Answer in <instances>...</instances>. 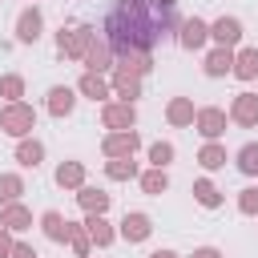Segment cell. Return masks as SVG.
<instances>
[{
  "label": "cell",
  "mask_w": 258,
  "mask_h": 258,
  "mask_svg": "<svg viewBox=\"0 0 258 258\" xmlns=\"http://www.w3.org/2000/svg\"><path fill=\"white\" fill-rule=\"evenodd\" d=\"M173 4L169 0H117L109 12V44L121 52H145L173 28Z\"/></svg>",
  "instance_id": "1"
},
{
  "label": "cell",
  "mask_w": 258,
  "mask_h": 258,
  "mask_svg": "<svg viewBox=\"0 0 258 258\" xmlns=\"http://www.w3.org/2000/svg\"><path fill=\"white\" fill-rule=\"evenodd\" d=\"M28 125H32V113H28L24 105H12V109L4 113V129H8V133H28Z\"/></svg>",
  "instance_id": "2"
},
{
  "label": "cell",
  "mask_w": 258,
  "mask_h": 258,
  "mask_svg": "<svg viewBox=\"0 0 258 258\" xmlns=\"http://www.w3.org/2000/svg\"><path fill=\"white\" fill-rule=\"evenodd\" d=\"M121 234H125L129 242H141V238L149 234V218H145V214H125V222H121Z\"/></svg>",
  "instance_id": "3"
},
{
  "label": "cell",
  "mask_w": 258,
  "mask_h": 258,
  "mask_svg": "<svg viewBox=\"0 0 258 258\" xmlns=\"http://www.w3.org/2000/svg\"><path fill=\"white\" fill-rule=\"evenodd\" d=\"M206 32H210V28H206L202 20H189V24H185V32H181V44H185V48H198V44L206 40Z\"/></svg>",
  "instance_id": "4"
},
{
  "label": "cell",
  "mask_w": 258,
  "mask_h": 258,
  "mask_svg": "<svg viewBox=\"0 0 258 258\" xmlns=\"http://www.w3.org/2000/svg\"><path fill=\"white\" fill-rule=\"evenodd\" d=\"M238 32H242V28H238V20H218V24H214V36H218L222 44H234V40H238Z\"/></svg>",
  "instance_id": "5"
},
{
  "label": "cell",
  "mask_w": 258,
  "mask_h": 258,
  "mask_svg": "<svg viewBox=\"0 0 258 258\" xmlns=\"http://www.w3.org/2000/svg\"><path fill=\"white\" fill-rule=\"evenodd\" d=\"M234 117L250 125V121L258 117V101H254V97H238V105H234Z\"/></svg>",
  "instance_id": "6"
},
{
  "label": "cell",
  "mask_w": 258,
  "mask_h": 258,
  "mask_svg": "<svg viewBox=\"0 0 258 258\" xmlns=\"http://www.w3.org/2000/svg\"><path fill=\"white\" fill-rule=\"evenodd\" d=\"M238 77H258V48H246L238 56Z\"/></svg>",
  "instance_id": "7"
},
{
  "label": "cell",
  "mask_w": 258,
  "mask_h": 258,
  "mask_svg": "<svg viewBox=\"0 0 258 258\" xmlns=\"http://www.w3.org/2000/svg\"><path fill=\"white\" fill-rule=\"evenodd\" d=\"M36 32H40V16L36 12H24L20 16V40H36Z\"/></svg>",
  "instance_id": "8"
},
{
  "label": "cell",
  "mask_w": 258,
  "mask_h": 258,
  "mask_svg": "<svg viewBox=\"0 0 258 258\" xmlns=\"http://www.w3.org/2000/svg\"><path fill=\"white\" fill-rule=\"evenodd\" d=\"M48 97H52V101H48L52 113H69V109H73V93H69V89H52Z\"/></svg>",
  "instance_id": "9"
},
{
  "label": "cell",
  "mask_w": 258,
  "mask_h": 258,
  "mask_svg": "<svg viewBox=\"0 0 258 258\" xmlns=\"http://www.w3.org/2000/svg\"><path fill=\"white\" fill-rule=\"evenodd\" d=\"M202 133H210V137L222 133V113H218V109H206V113H202Z\"/></svg>",
  "instance_id": "10"
},
{
  "label": "cell",
  "mask_w": 258,
  "mask_h": 258,
  "mask_svg": "<svg viewBox=\"0 0 258 258\" xmlns=\"http://www.w3.org/2000/svg\"><path fill=\"white\" fill-rule=\"evenodd\" d=\"M137 137L133 133H121V137H109V153H133Z\"/></svg>",
  "instance_id": "11"
},
{
  "label": "cell",
  "mask_w": 258,
  "mask_h": 258,
  "mask_svg": "<svg viewBox=\"0 0 258 258\" xmlns=\"http://www.w3.org/2000/svg\"><path fill=\"white\" fill-rule=\"evenodd\" d=\"M238 165H242L246 173H258V145H246V149L238 153Z\"/></svg>",
  "instance_id": "12"
},
{
  "label": "cell",
  "mask_w": 258,
  "mask_h": 258,
  "mask_svg": "<svg viewBox=\"0 0 258 258\" xmlns=\"http://www.w3.org/2000/svg\"><path fill=\"white\" fill-rule=\"evenodd\" d=\"M230 64H234V60H230V52H214V56L206 60V73H214V77H218V73H226Z\"/></svg>",
  "instance_id": "13"
},
{
  "label": "cell",
  "mask_w": 258,
  "mask_h": 258,
  "mask_svg": "<svg viewBox=\"0 0 258 258\" xmlns=\"http://www.w3.org/2000/svg\"><path fill=\"white\" fill-rule=\"evenodd\" d=\"M105 121H109V125H133V109H125V105H121V109H109Z\"/></svg>",
  "instance_id": "14"
},
{
  "label": "cell",
  "mask_w": 258,
  "mask_h": 258,
  "mask_svg": "<svg viewBox=\"0 0 258 258\" xmlns=\"http://www.w3.org/2000/svg\"><path fill=\"white\" fill-rule=\"evenodd\" d=\"M194 194H198V202H202V206H218V189H214L210 181H198V189H194Z\"/></svg>",
  "instance_id": "15"
},
{
  "label": "cell",
  "mask_w": 258,
  "mask_h": 258,
  "mask_svg": "<svg viewBox=\"0 0 258 258\" xmlns=\"http://www.w3.org/2000/svg\"><path fill=\"white\" fill-rule=\"evenodd\" d=\"M44 230H48L52 238H64V234H69V226H60V214H44Z\"/></svg>",
  "instance_id": "16"
},
{
  "label": "cell",
  "mask_w": 258,
  "mask_h": 258,
  "mask_svg": "<svg viewBox=\"0 0 258 258\" xmlns=\"http://www.w3.org/2000/svg\"><path fill=\"white\" fill-rule=\"evenodd\" d=\"M56 177H60V185H77L81 181V165H60Z\"/></svg>",
  "instance_id": "17"
},
{
  "label": "cell",
  "mask_w": 258,
  "mask_h": 258,
  "mask_svg": "<svg viewBox=\"0 0 258 258\" xmlns=\"http://www.w3.org/2000/svg\"><path fill=\"white\" fill-rule=\"evenodd\" d=\"M81 202H85V206H89V210H97V214H101V210H105V202H109V198H105V194H93V189H85V194H81Z\"/></svg>",
  "instance_id": "18"
},
{
  "label": "cell",
  "mask_w": 258,
  "mask_h": 258,
  "mask_svg": "<svg viewBox=\"0 0 258 258\" xmlns=\"http://www.w3.org/2000/svg\"><path fill=\"white\" fill-rule=\"evenodd\" d=\"M20 161H24V165H36V161H40V145H36V141H32V145H20Z\"/></svg>",
  "instance_id": "19"
},
{
  "label": "cell",
  "mask_w": 258,
  "mask_h": 258,
  "mask_svg": "<svg viewBox=\"0 0 258 258\" xmlns=\"http://www.w3.org/2000/svg\"><path fill=\"white\" fill-rule=\"evenodd\" d=\"M89 234H93L97 242H109V238H113V234H109V226H105L101 218H93V222H89Z\"/></svg>",
  "instance_id": "20"
},
{
  "label": "cell",
  "mask_w": 258,
  "mask_h": 258,
  "mask_svg": "<svg viewBox=\"0 0 258 258\" xmlns=\"http://www.w3.org/2000/svg\"><path fill=\"white\" fill-rule=\"evenodd\" d=\"M16 194H20V181H16V177H0V198L8 202V198H16Z\"/></svg>",
  "instance_id": "21"
},
{
  "label": "cell",
  "mask_w": 258,
  "mask_h": 258,
  "mask_svg": "<svg viewBox=\"0 0 258 258\" xmlns=\"http://www.w3.org/2000/svg\"><path fill=\"white\" fill-rule=\"evenodd\" d=\"M81 89H85L89 97H105V85H101L97 77H85V81H81Z\"/></svg>",
  "instance_id": "22"
},
{
  "label": "cell",
  "mask_w": 258,
  "mask_h": 258,
  "mask_svg": "<svg viewBox=\"0 0 258 258\" xmlns=\"http://www.w3.org/2000/svg\"><path fill=\"white\" fill-rule=\"evenodd\" d=\"M202 165H210V169H214V165H222V149H214V145H210V149L202 153Z\"/></svg>",
  "instance_id": "23"
},
{
  "label": "cell",
  "mask_w": 258,
  "mask_h": 258,
  "mask_svg": "<svg viewBox=\"0 0 258 258\" xmlns=\"http://www.w3.org/2000/svg\"><path fill=\"white\" fill-rule=\"evenodd\" d=\"M145 189H149V194L165 189V173H149V177H145Z\"/></svg>",
  "instance_id": "24"
},
{
  "label": "cell",
  "mask_w": 258,
  "mask_h": 258,
  "mask_svg": "<svg viewBox=\"0 0 258 258\" xmlns=\"http://www.w3.org/2000/svg\"><path fill=\"white\" fill-rule=\"evenodd\" d=\"M4 222H8V226H16V230H20V226H24V222H28V214H24V210H8V214H4Z\"/></svg>",
  "instance_id": "25"
},
{
  "label": "cell",
  "mask_w": 258,
  "mask_h": 258,
  "mask_svg": "<svg viewBox=\"0 0 258 258\" xmlns=\"http://www.w3.org/2000/svg\"><path fill=\"white\" fill-rule=\"evenodd\" d=\"M105 56H109V52H105V48L97 44V48L89 52V64H93V69H105Z\"/></svg>",
  "instance_id": "26"
},
{
  "label": "cell",
  "mask_w": 258,
  "mask_h": 258,
  "mask_svg": "<svg viewBox=\"0 0 258 258\" xmlns=\"http://www.w3.org/2000/svg\"><path fill=\"white\" fill-rule=\"evenodd\" d=\"M0 93L16 97V93H20V81H16V77H4V81H0Z\"/></svg>",
  "instance_id": "27"
},
{
  "label": "cell",
  "mask_w": 258,
  "mask_h": 258,
  "mask_svg": "<svg viewBox=\"0 0 258 258\" xmlns=\"http://www.w3.org/2000/svg\"><path fill=\"white\" fill-rule=\"evenodd\" d=\"M169 117H173V121H189V105H185V101H177V105L169 109Z\"/></svg>",
  "instance_id": "28"
},
{
  "label": "cell",
  "mask_w": 258,
  "mask_h": 258,
  "mask_svg": "<svg viewBox=\"0 0 258 258\" xmlns=\"http://www.w3.org/2000/svg\"><path fill=\"white\" fill-rule=\"evenodd\" d=\"M169 157H173V149H169V145H153V161H157V165H165Z\"/></svg>",
  "instance_id": "29"
},
{
  "label": "cell",
  "mask_w": 258,
  "mask_h": 258,
  "mask_svg": "<svg viewBox=\"0 0 258 258\" xmlns=\"http://www.w3.org/2000/svg\"><path fill=\"white\" fill-rule=\"evenodd\" d=\"M109 173H113V177H125V173H133V161H129V165L117 161V165H109Z\"/></svg>",
  "instance_id": "30"
},
{
  "label": "cell",
  "mask_w": 258,
  "mask_h": 258,
  "mask_svg": "<svg viewBox=\"0 0 258 258\" xmlns=\"http://www.w3.org/2000/svg\"><path fill=\"white\" fill-rule=\"evenodd\" d=\"M242 210H258V189H246V198H242Z\"/></svg>",
  "instance_id": "31"
},
{
  "label": "cell",
  "mask_w": 258,
  "mask_h": 258,
  "mask_svg": "<svg viewBox=\"0 0 258 258\" xmlns=\"http://www.w3.org/2000/svg\"><path fill=\"white\" fill-rule=\"evenodd\" d=\"M12 258H36V254H32L28 246H16V250H12Z\"/></svg>",
  "instance_id": "32"
},
{
  "label": "cell",
  "mask_w": 258,
  "mask_h": 258,
  "mask_svg": "<svg viewBox=\"0 0 258 258\" xmlns=\"http://www.w3.org/2000/svg\"><path fill=\"white\" fill-rule=\"evenodd\" d=\"M194 258H218V250H198Z\"/></svg>",
  "instance_id": "33"
},
{
  "label": "cell",
  "mask_w": 258,
  "mask_h": 258,
  "mask_svg": "<svg viewBox=\"0 0 258 258\" xmlns=\"http://www.w3.org/2000/svg\"><path fill=\"white\" fill-rule=\"evenodd\" d=\"M0 254H8V238L4 234H0Z\"/></svg>",
  "instance_id": "34"
},
{
  "label": "cell",
  "mask_w": 258,
  "mask_h": 258,
  "mask_svg": "<svg viewBox=\"0 0 258 258\" xmlns=\"http://www.w3.org/2000/svg\"><path fill=\"white\" fill-rule=\"evenodd\" d=\"M153 258H177V254H169V250H157V254H153Z\"/></svg>",
  "instance_id": "35"
}]
</instances>
